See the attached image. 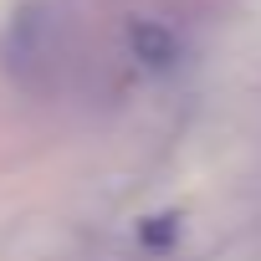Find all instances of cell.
<instances>
[{"label":"cell","mask_w":261,"mask_h":261,"mask_svg":"<svg viewBox=\"0 0 261 261\" xmlns=\"http://www.w3.org/2000/svg\"><path fill=\"white\" fill-rule=\"evenodd\" d=\"M128 46H134V57L149 62V67H169V62L179 57V36H174V26L159 21V16L134 21V31H128Z\"/></svg>","instance_id":"cell-2"},{"label":"cell","mask_w":261,"mask_h":261,"mask_svg":"<svg viewBox=\"0 0 261 261\" xmlns=\"http://www.w3.org/2000/svg\"><path fill=\"white\" fill-rule=\"evenodd\" d=\"M57 51H62V41H57V16H51L46 6H26V11L11 21V31H6V67L21 72V77H41V72L57 67Z\"/></svg>","instance_id":"cell-1"}]
</instances>
